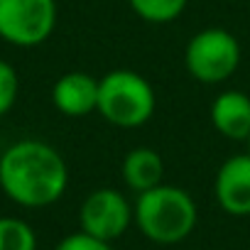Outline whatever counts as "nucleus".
<instances>
[{
  "label": "nucleus",
  "mask_w": 250,
  "mask_h": 250,
  "mask_svg": "<svg viewBox=\"0 0 250 250\" xmlns=\"http://www.w3.org/2000/svg\"><path fill=\"white\" fill-rule=\"evenodd\" d=\"M128 5L140 20L152 25H167L182 18L189 0H128Z\"/></svg>",
  "instance_id": "11"
},
{
  "label": "nucleus",
  "mask_w": 250,
  "mask_h": 250,
  "mask_svg": "<svg viewBox=\"0 0 250 250\" xmlns=\"http://www.w3.org/2000/svg\"><path fill=\"white\" fill-rule=\"evenodd\" d=\"M57 27V0H0V40L15 47H37Z\"/></svg>",
  "instance_id": "5"
},
{
  "label": "nucleus",
  "mask_w": 250,
  "mask_h": 250,
  "mask_svg": "<svg viewBox=\"0 0 250 250\" xmlns=\"http://www.w3.org/2000/svg\"><path fill=\"white\" fill-rule=\"evenodd\" d=\"M18 93H20V79L15 66L0 59V118L10 113V108L18 101Z\"/></svg>",
  "instance_id": "13"
},
{
  "label": "nucleus",
  "mask_w": 250,
  "mask_h": 250,
  "mask_svg": "<svg viewBox=\"0 0 250 250\" xmlns=\"http://www.w3.org/2000/svg\"><path fill=\"white\" fill-rule=\"evenodd\" d=\"M54 250H113V248H110V243L79 230V233H71V235L62 238Z\"/></svg>",
  "instance_id": "14"
},
{
  "label": "nucleus",
  "mask_w": 250,
  "mask_h": 250,
  "mask_svg": "<svg viewBox=\"0 0 250 250\" xmlns=\"http://www.w3.org/2000/svg\"><path fill=\"white\" fill-rule=\"evenodd\" d=\"M240 64V44L233 32L223 27H206L196 32L184 49V66L199 83L216 86L228 81Z\"/></svg>",
  "instance_id": "4"
},
{
  "label": "nucleus",
  "mask_w": 250,
  "mask_h": 250,
  "mask_svg": "<svg viewBox=\"0 0 250 250\" xmlns=\"http://www.w3.org/2000/svg\"><path fill=\"white\" fill-rule=\"evenodd\" d=\"M81 230L105 243L118 240L133 223V206L123 191L103 187L91 191L79 211Z\"/></svg>",
  "instance_id": "6"
},
{
  "label": "nucleus",
  "mask_w": 250,
  "mask_h": 250,
  "mask_svg": "<svg viewBox=\"0 0 250 250\" xmlns=\"http://www.w3.org/2000/svg\"><path fill=\"white\" fill-rule=\"evenodd\" d=\"M66 187L69 167L49 143L20 140L0 155V189L25 208L57 204Z\"/></svg>",
  "instance_id": "1"
},
{
  "label": "nucleus",
  "mask_w": 250,
  "mask_h": 250,
  "mask_svg": "<svg viewBox=\"0 0 250 250\" xmlns=\"http://www.w3.org/2000/svg\"><path fill=\"white\" fill-rule=\"evenodd\" d=\"M211 125L226 140H248L250 138V96L243 91H223L211 103Z\"/></svg>",
  "instance_id": "9"
},
{
  "label": "nucleus",
  "mask_w": 250,
  "mask_h": 250,
  "mask_svg": "<svg viewBox=\"0 0 250 250\" xmlns=\"http://www.w3.org/2000/svg\"><path fill=\"white\" fill-rule=\"evenodd\" d=\"M245 143H248V152H250V138H248V140H245Z\"/></svg>",
  "instance_id": "15"
},
{
  "label": "nucleus",
  "mask_w": 250,
  "mask_h": 250,
  "mask_svg": "<svg viewBox=\"0 0 250 250\" xmlns=\"http://www.w3.org/2000/svg\"><path fill=\"white\" fill-rule=\"evenodd\" d=\"M133 221L147 240L157 245H174L191 235L199 221V208L187 189L157 184L138 194Z\"/></svg>",
  "instance_id": "2"
},
{
  "label": "nucleus",
  "mask_w": 250,
  "mask_h": 250,
  "mask_svg": "<svg viewBox=\"0 0 250 250\" xmlns=\"http://www.w3.org/2000/svg\"><path fill=\"white\" fill-rule=\"evenodd\" d=\"M52 103L66 118H83L98 108V79L86 71H69L52 86Z\"/></svg>",
  "instance_id": "8"
},
{
  "label": "nucleus",
  "mask_w": 250,
  "mask_h": 250,
  "mask_svg": "<svg viewBox=\"0 0 250 250\" xmlns=\"http://www.w3.org/2000/svg\"><path fill=\"white\" fill-rule=\"evenodd\" d=\"M0 250H37V235L22 218H0Z\"/></svg>",
  "instance_id": "12"
},
{
  "label": "nucleus",
  "mask_w": 250,
  "mask_h": 250,
  "mask_svg": "<svg viewBox=\"0 0 250 250\" xmlns=\"http://www.w3.org/2000/svg\"><path fill=\"white\" fill-rule=\"evenodd\" d=\"M213 191L228 216H250V152L233 155L218 167Z\"/></svg>",
  "instance_id": "7"
},
{
  "label": "nucleus",
  "mask_w": 250,
  "mask_h": 250,
  "mask_svg": "<svg viewBox=\"0 0 250 250\" xmlns=\"http://www.w3.org/2000/svg\"><path fill=\"white\" fill-rule=\"evenodd\" d=\"M157 108L152 83L130 69H113L98 79V113L115 128H140Z\"/></svg>",
  "instance_id": "3"
},
{
  "label": "nucleus",
  "mask_w": 250,
  "mask_h": 250,
  "mask_svg": "<svg viewBox=\"0 0 250 250\" xmlns=\"http://www.w3.org/2000/svg\"><path fill=\"white\" fill-rule=\"evenodd\" d=\"M120 177L130 191L143 194L157 184H162L165 177V162L157 150L152 147H133L123 157L120 165Z\"/></svg>",
  "instance_id": "10"
}]
</instances>
